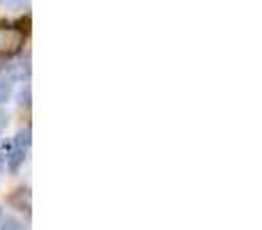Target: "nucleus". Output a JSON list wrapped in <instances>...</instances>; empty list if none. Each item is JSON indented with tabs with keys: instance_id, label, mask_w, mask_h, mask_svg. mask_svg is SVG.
I'll return each mask as SVG.
<instances>
[{
	"instance_id": "obj_2",
	"label": "nucleus",
	"mask_w": 262,
	"mask_h": 230,
	"mask_svg": "<svg viewBox=\"0 0 262 230\" xmlns=\"http://www.w3.org/2000/svg\"><path fill=\"white\" fill-rule=\"evenodd\" d=\"M9 95H12V86H9L5 78H0V104H3V101H7Z\"/></svg>"
},
{
	"instance_id": "obj_5",
	"label": "nucleus",
	"mask_w": 262,
	"mask_h": 230,
	"mask_svg": "<svg viewBox=\"0 0 262 230\" xmlns=\"http://www.w3.org/2000/svg\"><path fill=\"white\" fill-rule=\"evenodd\" d=\"M0 221H3V214H0Z\"/></svg>"
},
{
	"instance_id": "obj_1",
	"label": "nucleus",
	"mask_w": 262,
	"mask_h": 230,
	"mask_svg": "<svg viewBox=\"0 0 262 230\" xmlns=\"http://www.w3.org/2000/svg\"><path fill=\"white\" fill-rule=\"evenodd\" d=\"M21 46V32L12 28H0V53H14Z\"/></svg>"
},
{
	"instance_id": "obj_4",
	"label": "nucleus",
	"mask_w": 262,
	"mask_h": 230,
	"mask_svg": "<svg viewBox=\"0 0 262 230\" xmlns=\"http://www.w3.org/2000/svg\"><path fill=\"white\" fill-rule=\"evenodd\" d=\"M5 122H7V117H5V113H3V111H0V129H3V127H5Z\"/></svg>"
},
{
	"instance_id": "obj_3",
	"label": "nucleus",
	"mask_w": 262,
	"mask_h": 230,
	"mask_svg": "<svg viewBox=\"0 0 262 230\" xmlns=\"http://www.w3.org/2000/svg\"><path fill=\"white\" fill-rule=\"evenodd\" d=\"M0 230H23V226L16 219H5V221H0Z\"/></svg>"
}]
</instances>
